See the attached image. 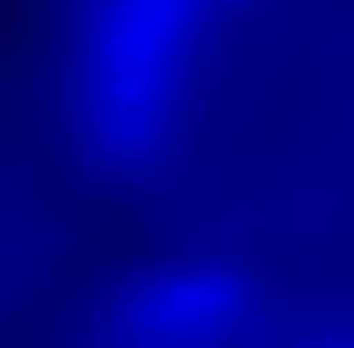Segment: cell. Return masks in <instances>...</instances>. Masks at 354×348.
<instances>
[{
	"instance_id": "6da1fadb",
	"label": "cell",
	"mask_w": 354,
	"mask_h": 348,
	"mask_svg": "<svg viewBox=\"0 0 354 348\" xmlns=\"http://www.w3.org/2000/svg\"><path fill=\"white\" fill-rule=\"evenodd\" d=\"M219 0H82L80 119L113 162L147 157L174 131Z\"/></svg>"
},
{
	"instance_id": "7a4b0ae2",
	"label": "cell",
	"mask_w": 354,
	"mask_h": 348,
	"mask_svg": "<svg viewBox=\"0 0 354 348\" xmlns=\"http://www.w3.org/2000/svg\"><path fill=\"white\" fill-rule=\"evenodd\" d=\"M243 295L217 271H178L147 283L118 310L116 327L142 344H212L241 329Z\"/></svg>"
}]
</instances>
